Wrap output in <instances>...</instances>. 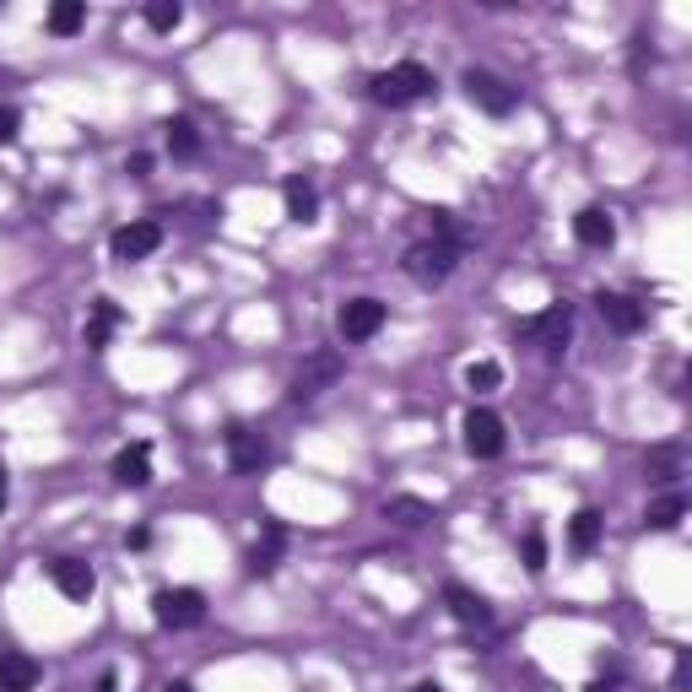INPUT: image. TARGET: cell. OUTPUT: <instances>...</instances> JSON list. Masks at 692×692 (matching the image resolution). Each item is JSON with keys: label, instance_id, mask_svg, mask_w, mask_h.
Returning a JSON list of instances; mask_svg holds the SVG:
<instances>
[{"label": "cell", "instance_id": "cell-24", "mask_svg": "<svg viewBox=\"0 0 692 692\" xmlns=\"http://www.w3.org/2000/svg\"><path fill=\"white\" fill-rule=\"evenodd\" d=\"M384 519H401V525H422V519H433V509L422 498H390L384 503Z\"/></svg>", "mask_w": 692, "mask_h": 692}, {"label": "cell", "instance_id": "cell-8", "mask_svg": "<svg viewBox=\"0 0 692 692\" xmlns=\"http://www.w3.org/2000/svg\"><path fill=\"white\" fill-rule=\"evenodd\" d=\"M568 330H574V314H568V303H552L547 314H536L525 325V336H536L541 341V352L547 357H563V346H568Z\"/></svg>", "mask_w": 692, "mask_h": 692}, {"label": "cell", "instance_id": "cell-33", "mask_svg": "<svg viewBox=\"0 0 692 692\" xmlns=\"http://www.w3.org/2000/svg\"><path fill=\"white\" fill-rule=\"evenodd\" d=\"M590 692H611V687H601V682H595V687H590Z\"/></svg>", "mask_w": 692, "mask_h": 692}, {"label": "cell", "instance_id": "cell-19", "mask_svg": "<svg viewBox=\"0 0 692 692\" xmlns=\"http://www.w3.org/2000/svg\"><path fill=\"white\" fill-rule=\"evenodd\" d=\"M595 541H601V514H595V509H579L574 525H568V547L584 557V552H595Z\"/></svg>", "mask_w": 692, "mask_h": 692}, {"label": "cell", "instance_id": "cell-4", "mask_svg": "<svg viewBox=\"0 0 692 692\" xmlns=\"http://www.w3.org/2000/svg\"><path fill=\"white\" fill-rule=\"evenodd\" d=\"M152 617L163 622V628L184 633V628H195V622L206 617V595L201 590H157L152 595Z\"/></svg>", "mask_w": 692, "mask_h": 692}, {"label": "cell", "instance_id": "cell-12", "mask_svg": "<svg viewBox=\"0 0 692 692\" xmlns=\"http://www.w3.org/2000/svg\"><path fill=\"white\" fill-rule=\"evenodd\" d=\"M574 238L584 249H611L617 244V222H611V211H601V206H584L574 217Z\"/></svg>", "mask_w": 692, "mask_h": 692}, {"label": "cell", "instance_id": "cell-25", "mask_svg": "<svg viewBox=\"0 0 692 692\" xmlns=\"http://www.w3.org/2000/svg\"><path fill=\"white\" fill-rule=\"evenodd\" d=\"M465 384H471L476 395H487V390H498V384H503V368L492 363V357H482V363L465 368Z\"/></svg>", "mask_w": 692, "mask_h": 692}, {"label": "cell", "instance_id": "cell-29", "mask_svg": "<svg viewBox=\"0 0 692 692\" xmlns=\"http://www.w3.org/2000/svg\"><path fill=\"white\" fill-rule=\"evenodd\" d=\"M125 173H136V179H146V173H152V157H146V152H136V157H130V163H125Z\"/></svg>", "mask_w": 692, "mask_h": 692}, {"label": "cell", "instance_id": "cell-13", "mask_svg": "<svg viewBox=\"0 0 692 692\" xmlns=\"http://www.w3.org/2000/svg\"><path fill=\"white\" fill-rule=\"evenodd\" d=\"M114 482L119 487H146L152 482V444H125L114 455Z\"/></svg>", "mask_w": 692, "mask_h": 692}, {"label": "cell", "instance_id": "cell-30", "mask_svg": "<svg viewBox=\"0 0 692 692\" xmlns=\"http://www.w3.org/2000/svg\"><path fill=\"white\" fill-rule=\"evenodd\" d=\"M163 692H195V687H190V682H168Z\"/></svg>", "mask_w": 692, "mask_h": 692}, {"label": "cell", "instance_id": "cell-26", "mask_svg": "<svg viewBox=\"0 0 692 692\" xmlns=\"http://www.w3.org/2000/svg\"><path fill=\"white\" fill-rule=\"evenodd\" d=\"M276 552H282V530H265V547H255V552H249V574H271V568H276Z\"/></svg>", "mask_w": 692, "mask_h": 692}, {"label": "cell", "instance_id": "cell-9", "mask_svg": "<svg viewBox=\"0 0 692 692\" xmlns=\"http://www.w3.org/2000/svg\"><path fill=\"white\" fill-rule=\"evenodd\" d=\"M341 379V357L336 352H319L309 363L298 368V379H292V401H314L319 390H330V384Z\"/></svg>", "mask_w": 692, "mask_h": 692}, {"label": "cell", "instance_id": "cell-6", "mask_svg": "<svg viewBox=\"0 0 692 692\" xmlns=\"http://www.w3.org/2000/svg\"><path fill=\"white\" fill-rule=\"evenodd\" d=\"M384 319H390V309H384L379 298H352V303H341L336 330H341L346 341H374L379 330H384Z\"/></svg>", "mask_w": 692, "mask_h": 692}, {"label": "cell", "instance_id": "cell-14", "mask_svg": "<svg viewBox=\"0 0 692 692\" xmlns=\"http://www.w3.org/2000/svg\"><path fill=\"white\" fill-rule=\"evenodd\" d=\"M444 601H449V611H455L460 628H492V611H487V601L476 590H465V584H444Z\"/></svg>", "mask_w": 692, "mask_h": 692}, {"label": "cell", "instance_id": "cell-10", "mask_svg": "<svg viewBox=\"0 0 692 692\" xmlns=\"http://www.w3.org/2000/svg\"><path fill=\"white\" fill-rule=\"evenodd\" d=\"M49 579H55V590L65 601H87L92 590H98V574H92L87 563H76V557H60V563H49Z\"/></svg>", "mask_w": 692, "mask_h": 692}, {"label": "cell", "instance_id": "cell-1", "mask_svg": "<svg viewBox=\"0 0 692 692\" xmlns=\"http://www.w3.org/2000/svg\"><path fill=\"white\" fill-rule=\"evenodd\" d=\"M438 82H433V71L422 60H401V65H390V71H379L374 76V103H384V109H406V103H417V98H428Z\"/></svg>", "mask_w": 692, "mask_h": 692}, {"label": "cell", "instance_id": "cell-27", "mask_svg": "<svg viewBox=\"0 0 692 692\" xmlns=\"http://www.w3.org/2000/svg\"><path fill=\"white\" fill-rule=\"evenodd\" d=\"M519 552H525V568H530V574H547V541H541L536 530L519 541Z\"/></svg>", "mask_w": 692, "mask_h": 692}, {"label": "cell", "instance_id": "cell-17", "mask_svg": "<svg viewBox=\"0 0 692 692\" xmlns=\"http://www.w3.org/2000/svg\"><path fill=\"white\" fill-rule=\"evenodd\" d=\"M228 460H233V471H260L265 465V438L260 433H249V428H233L228 433Z\"/></svg>", "mask_w": 692, "mask_h": 692}, {"label": "cell", "instance_id": "cell-5", "mask_svg": "<svg viewBox=\"0 0 692 692\" xmlns=\"http://www.w3.org/2000/svg\"><path fill=\"white\" fill-rule=\"evenodd\" d=\"M460 428H465V449H471L476 460H498L503 455V417H498V411L471 406Z\"/></svg>", "mask_w": 692, "mask_h": 692}, {"label": "cell", "instance_id": "cell-3", "mask_svg": "<svg viewBox=\"0 0 692 692\" xmlns=\"http://www.w3.org/2000/svg\"><path fill=\"white\" fill-rule=\"evenodd\" d=\"M460 87H465V98H471L476 109H487V114H498V119L519 109V87H509L503 76H492V71H476V65L460 76Z\"/></svg>", "mask_w": 692, "mask_h": 692}, {"label": "cell", "instance_id": "cell-20", "mask_svg": "<svg viewBox=\"0 0 692 692\" xmlns=\"http://www.w3.org/2000/svg\"><path fill=\"white\" fill-rule=\"evenodd\" d=\"M82 22H87V6H82V0H60V6H49V22H44V28L60 33V38H71V33H82Z\"/></svg>", "mask_w": 692, "mask_h": 692}, {"label": "cell", "instance_id": "cell-22", "mask_svg": "<svg viewBox=\"0 0 692 692\" xmlns=\"http://www.w3.org/2000/svg\"><path fill=\"white\" fill-rule=\"evenodd\" d=\"M682 514H687L682 492H665L660 503H649V525H655V530H676V525H682Z\"/></svg>", "mask_w": 692, "mask_h": 692}, {"label": "cell", "instance_id": "cell-32", "mask_svg": "<svg viewBox=\"0 0 692 692\" xmlns=\"http://www.w3.org/2000/svg\"><path fill=\"white\" fill-rule=\"evenodd\" d=\"M0 509H6V471H0Z\"/></svg>", "mask_w": 692, "mask_h": 692}, {"label": "cell", "instance_id": "cell-21", "mask_svg": "<svg viewBox=\"0 0 692 692\" xmlns=\"http://www.w3.org/2000/svg\"><path fill=\"white\" fill-rule=\"evenodd\" d=\"M163 130H168V152L173 157H195V152H201V130H195V119L179 114V119H168Z\"/></svg>", "mask_w": 692, "mask_h": 692}, {"label": "cell", "instance_id": "cell-23", "mask_svg": "<svg viewBox=\"0 0 692 692\" xmlns=\"http://www.w3.org/2000/svg\"><path fill=\"white\" fill-rule=\"evenodd\" d=\"M179 22H184L179 0H152V6H146V28H152V33H173Z\"/></svg>", "mask_w": 692, "mask_h": 692}, {"label": "cell", "instance_id": "cell-2", "mask_svg": "<svg viewBox=\"0 0 692 692\" xmlns=\"http://www.w3.org/2000/svg\"><path fill=\"white\" fill-rule=\"evenodd\" d=\"M455 260H460V244L449 233H438V238H428V244H411L406 249V276L417 287H438L449 271H455Z\"/></svg>", "mask_w": 692, "mask_h": 692}, {"label": "cell", "instance_id": "cell-15", "mask_svg": "<svg viewBox=\"0 0 692 692\" xmlns=\"http://www.w3.org/2000/svg\"><path fill=\"white\" fill-rule=\"evenodd\" d=\"M282 201H287V222H298V228H309V222H319V190L309 179H292L282 184Z\"/></svg>", "mask_w": 692, "mask_h": 692}, {"label": "cell", "instance_id": "cell-7", "mask_svg": "<svg viewBox=\"0 0 692 692\" xmlns=\"http://www.w3.org/2000/svg\"><path fill=\"white\" fill-rule=\"evenodd\" d=\"M157 244H163L157 222H125V228L109 238V255L114 260H146V255H157Z\"/></svg>", "mask_w": 692, "mask_h": 692}, {"label": "cell", "instance_id": "cell-31", "mask_svg": "<svg viewBox=\"0 0 692 692\" xmlns=\"http://www.w3.org/2000/svg\"><path fill=\"white\" fill-rule=\"evenodd\" d=\"M411 692H444V687H438V682H422V687H411Z\"/></svg>", "mask_w": 692, "mask_h": 692}, {"label": "cell", "instance_id": "cell-16", "mask_svg": "<svg viewBox=\"0 0 692 692\" xmlns=\"http://www.w3.org/2000/svg\"><path fill=\"white\" fill-rule=\"evenodd\" d=\"M33 687H38V660L6 649L0 655V692H33Z\"/></svg>", "mask_w": 692, "mask_h": 692}, {"label": "cell", "instance_id": "cell-18", "mask_svg": "<svg viewBox=\"0 0 692 692\" xmlns=\"http://www.w3.org/2000/svg\"><path fill=\"white\" fill-rule=\"evenodd\" d=\"M114 330H119V309H114L109 298H98V303H92V319H87V330H82V336H87V346H92V352H98V346H109V336H114Z\"/></svg>", "mask_w": 692, "mask_h": 692}, {"label": "cell", "instance_id": "cell-28", "mask_svg": "<svg viewBox=\"0 0 692 692\" xmlns=\"http://www.w3.org/2000/svg\"><path fill=\"white\" fill-rule=\"evenodd\" d=\"M17 130H22L17 109H6V103H0V146H6V141H17Z\"/></svg>", "mask_w": 692, "mask_h": 692}, {"label": "cell", "instance_id": "cell-11", "mask_svg": "<svg viewBox=\"0 0 692 692\" xmlns=\"http://www.w3.org/2000/svg\"><path fill=\"white\" fill-rule=\"evenodd\" d=\"M595 309L617 336H633V330H644V309H638L633 298H622V292H595Z\"/></svg>", "mask_w": 692, "mask_h": 692}]
</instances>
